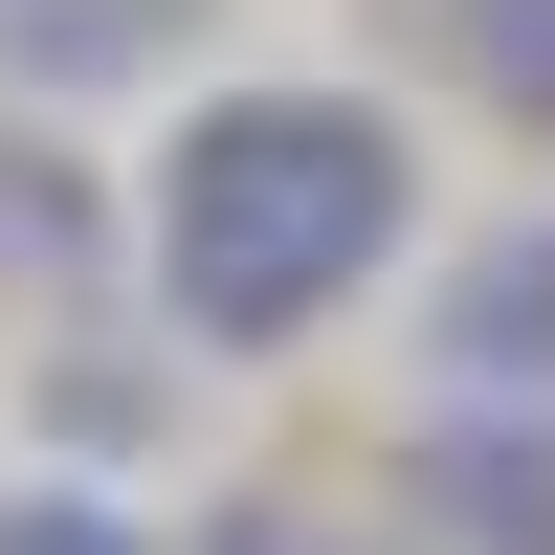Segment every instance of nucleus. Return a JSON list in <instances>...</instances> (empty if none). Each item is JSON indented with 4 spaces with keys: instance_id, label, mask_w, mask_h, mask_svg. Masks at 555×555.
Wrapping results in <instances>:
<instances>
[{
    "instance_id": "nucleus-1",
    "label": "nucleus",
    "mask_w": 555,
    "mask_h": 555,
    "mask_svg": "<svg viewBox=\"0 0 555 555\" xmlns=\"http://www.w3.org/2000/svg\"><path fill=\"white\" fill-rule=\"evenodd\" d=\"M400 222H423V156L356 89H222L133 178V289H156L178 356H289L400 267Z\"/></svg>"
},
{
    "instance_id": "nucleus-2",
    "label": "nucleus",
    "mask_w": 555,
    "mask_h": 555,
    "mask_svg": "<svg viewBox=\"0 0 555 555\" xmlns=\"http://www.w3.org/2000/svg\"><path fill=\"white\" fill-rule=\"evenodd\" d=\"M423 533H444V555H555V400L444 378V423H423Z\"/></svg>"
},
{
    "instance_id": "nucleus-3",
    "label": "nucleus",
    "mask_w": 555,
    "mask_h": 555,
    "mask_svg": "<svg viewBox=\"0 0 555 555\" xmlns=\"http://www.w3.org/2000/svg\"><path fill=\"white\" fill-rule=\"evenodd\" d=\"M444 378L555 400V201L512 222V245H467V267H444Z\"/></svg>"
},
{
    "instance_id": "nucleus-4",
    "label": "nucleus",
    "mask_w": 555,
    "mask_h": 555,
    "mask_svg": "<svg viewBox=\"0 0 555 555\" xmlns=\"http://www.w3.org/2000/svg\"><path fill=\"white\" fill-rule=\"evenodd\" d=\"M444 67H467V112L555 133V0H444Z\"/></svg>"
},
{
    "instance_id": "nucleus-5",
    "label": "nucleus",
    "mask_w": 555,
    "mask_h": 555,
    "mask_svg": "<svg viewBox=\"0 0 555 555\" xmlns=\"http://www.w3.org/2000/svg\"><path fill=\"white\" fill-rule=\"evenodd\" d=\"M0 267H23V289H67V267H89V178L44 156V133H0Z\"/></svg>"
},
{
    "instance_id": "nucleus-6",
    "label": "nucleus",
    "mask_w": 555,
    "mask_h": 555,
    "mask_svg": "<svg viewBox=\"0 0 555 555\" xmlns=\"http://www.w3.org/2000/svg\"><path fill=\"white\" fill-rule=\"evenodd\" d=\"M178 23H201V0H23V67H67V89H89V67H156Z\"/></svg>"
},
{
    "instance_id": "nucleus-7",
    "label": "nucleus",
    "mask_w": 555,
    "mask_h": 555,
    "mask_svg": "<svg viewBox=\"0 0 555 555\" xmlns=\"http://www.w3.org/2000/svg\"><path fill=\"white\" fill-rule=\"evenodd\" d=\"M0 555H156V533H133L112 489H23V512H0Z\"/></svg>"
},
{
    "instance_id": "nucleus-8",
    "label": "nucleus",
    "mask_w": 555,
    "mask_h": 555,
    "mask_svg": "<svg viewBox=\"0 0 555 555\" xmlns=\"http://www.w3.org/2000/svg\"><path fill=\"white\" fill-rule=\"evenodd\" d=\"M201 555H356V533H334V512H222Z\"/></svg>"
}]
</instances>
